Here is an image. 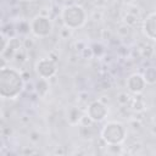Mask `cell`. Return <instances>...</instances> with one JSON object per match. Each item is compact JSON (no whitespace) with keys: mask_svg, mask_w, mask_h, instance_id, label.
<instances>
[{"mask_svg":"<svg viewBox=\"0 0 156 156\" xmlns=\"http://www.w3.org/2000/svg\"><path fill=\"white\" fill-rule=\"evenodd\" d=\"M24 89V82L21 73L13 67L0 68V98L16 99Z\"/></svg>","mask_w":156,"mask_h":156,"instance_id":"cell-1","label":"cell"},{"mask_svg":"<svg viewBox=\"0 0 156 156\" xmlns=\"http://www.w3.org/2000/svg\"><path fill=\"white\" fill-rule=\"evenodd\" d=\"M61 18L63 22V26L69 29H77L80 28L85 21H87V13L84 9L79 5H68L66 6L61 12Z\"/></svg>","mask_w":156,"mask_h":156,"instance_id":"cell-2","label":"cell"},{"mask_svg":"<svg viewBox=\"0 0 156 156\" xmlns=\"http://www.w3.org/2000/svg\"><path fill=\"white\" fill-rule=\"evenodd\" d=\"M127 129L121 122H107L101 129V139L105 144H121L124 141Z\"/></svg>","mask_w":156,"mask_h":156,"instance_id":"cell-3","label":"cell"},{"mask_svg":"<svg viewBox=\"0 0 156 156\" xmlns=\"http://www.w3.org/2000/svg\"><path fill=\"white\" fill-rule=\"evenodd\" d=\"M29 27H30V32L37 38H48L52 32V22L50 17L44 15L35 16L30 21Z\"/></svg>","mask_w":156,"mask_h":156,"instance_id":"cell-4","label":"cell"},{"mask_svg":"<svg viewBox=\"0 0 156 156\" xmlns=\"http://www.w3.org/2000/svg\"><path fill=\"white\" fill-rule=\"evenodd\" d=\"M34 68H35V72H37L38 77L39 78H44V79L52 78L56 74V72H57V65H56V62H54L49 57H41V58H39L35 62Z\"/></svg>","mask_w":156,"mask_h":156,"instance_id":"cell-5","label":"cell"},{"mask_svg":"<svg viewBox=\"0 0 156 156\" xmlns=\"http://www.w3.org/2000/svg\"><path fill=\"white\" fill-rule=\"evenodd\" d=\"M85 113L90 117L93 122H102L107 117L108 108H107V105L101 100H95L88 105Z\"/></svg>","mask_w":156,"mask_h":156,"instance_id":"cell-6","label":"cell"},{"mask_svg":"<svg viewBox=\"0 0 156 156\" xmlns=\"http://www.w3.org/2000/svg\"><path fill=\"white\" fill-rule=\"evenodd\" d=\"M126 85H127V89L129 93L138 95V94H141L144 91L146 83H145V80L140 73H132L127 78Z\"/></svg>","mask_w":156,"mask_h":156,"instance_id":"cell-7","label":"cell"},{"mask_svg":"<svg viewBox=\"0 0 156 156\" xmlns=\"http://www.w3.org/2000/svg\"><path fill=\"white\" fill-rule=\"evenodd\" d=\"M143 32L147 39L154 41L156 39V13L150 12L143 22Z\"/></svg>","mask_w":156,"mask_h":156,"instance_id":"cell-8","label":"cell"},{"mask_svg":"<svg viewBox=\"0 0 156 156\" xmlns=\"http://www.w3.org/2000/svg\"><path fill=\"white\" fill-rule=\"evenodd\" d=\"M34 90L37 93V95L39 98H45L49 94L50 90V84H49V79H44V78H39L35 84H34Z\"/></svg>","mask_w":156,"mask_h":156,"instance_id":"cell-9","label":"cell"},{"mask_svg":"<svg viewBox=\"0 0 156 156\" xmlns=\"http://www.w3.org/2000/svg\"><path fill=\"white\" fill-rule=\"evenodd\" d=\"M82 115H83V112L80 111V108H78L76 106H69L67 108V113H66L67 121L72 126H77L79 123V119H80Z\"/></svg>","mask_w":156,"mask_h":156,"instance_id":"cell-10","label":"cell"},{"mask_svg":"<svg viewBox=\"0 0 156 156\" xmlns=\"http://www.w3.org/2000/svg\"><path fill=\"white\" fill-rule=\"evenodd\" d=\"M141 76H143V78H144V80H145L146 84L154 85V84L156 83V69H155L154 66L147 67V68L144 71V73H143Z\"/></svg>","mask_w":156,"mask_h":156,"instance_id":"cell-11","label":"cell"},{"mask_svg":"<svg viewBox=\"0 0 156 156\" xmlns=\"http://www.w3.org/2000/svg\"><path fill=\"white\" fill-rule=\"evenodd\" d=\"M79 135L85 140L91 139L94 136V132L91 129V126H79Z\"/></svg>","mask_w":156,"mask_h":156,"instance_id":"cell-12","label":"cell"},{"mask_svg":"<svg viewBox=\"0 0 156 156\" xmlns=\"http://www.w3.org/2000/svg\"><path fill=\"white\" fill-rule=\"evenodd\" d=\"M132 107H133L134 111L141 112V111H144V108H145V102H144V100H141L140 98H134V99L132 100Z\"/></svg>","mask_w":156,"mask_h":156,"instance_id":"cell-13","label":"cell"},{"mask_svg":"<svg viewBox=\"0 0 156 156\" xmlns=\"http://www.w3.org/2000/svg\"><path fill=\"white\" fill-rule=\"evenodd\" d=\"M13 58L17 61V62H20V63H23V62H26L27 61V51H26V49H20L18 51H16V54L13 55Z\"/></svg>","mask_w":156,"mask_h":156,"instance_id":"cell-14","label":"cell"},{"mask_svg":"<svg viewBox=\"0 0 156 156\" xmlns=\"http://www.w3.org/2000/svg\"><path fill=\"white\" fill-rule=\"evenodd\" d=\"M123 22H124V24H127V26H129V27H133V26L136 24L138 17L134 16V15H132V13H129V12H127V15H126L124 18H123Z\"/></svg>","mask_w":156,"mask_h":156,"instance_id":"cell-15","label":"cell"},{"mask_svg":"<svg viewBox=\"0 0 156 156\" xmlns=\"http://www.w3.org/2000/svg\"><path fill=\"white\" fill-rule=\"evenodd\" d=\"M130 101V96L127 94V93H119L118 95H117V102L121 105V106H126L128 102Z\"/></svg>","mask_w":156,"mask_h":156,"instance_id":"cell-16","label":"cell"},{"mask_svg":"<svg viewBox=\"0 0 156 156\" xmlns=\"http://www.w3.org/2000/svg\"><path fill=\"white\" fill-rule=\"evenodd\" d=\"M17 30L22 34H27L29 30H30V27H29V23L28 22H20V24L17 26Z\"/></svg>","mask_w":156,"mask_h":156,"instance_id":"cell-17","label":"cell"},{"mask_svg":"<svg viewBox=\"0 0 156 156\" xmlns=\"http://www.w3.org/2000/svg\"><path fill=\"white\" fill-rule=\"evenodd\" d=\"M7 41H9V38L4 33H0V55L5 51V49L7 46Z\"/></svg>","mask_w":156,"mask_h":156,"instance_id":"cell-18","label":"cell"},{"mask_svg":"<svg viewBox=\"0 0 156 156\" xmlns=\"http://www.w3.org/2000/svg\"><path fill=\"white\" fill-rule=\"evenodd\" d=\"M80 55H82L83 58H87V60H88V58H91V57L94 56L91 48H88V46H84V48L80 50Z\"/></svg>","mask_w":156,"mask_h":156,"instance_id":"cell-19","label":"cell"},{"mask_svg":"<svg viewBox=\"0 0 156 156\" xmlns=\"http://www.w3.org/2000/svg\"><path fill=\"white\" fill-rule=\"evenodd\" d=\"M93 123H94V122L90 119V117H89L87 113H83L82 117H80V119H79L78 126H91Z\"/></svg>","mask_w":156,"mask_h":156,"instance_id":"cell-20","label":"cell"},{"mask_svg":"<svg viewBox=\"0 0 156 156\" xmlns=\"http://www.w3.org/2000/svg\"><path fill=\"white\" fill-rule=\"evenodd\" d=\"M117 32H118V34H119V35L126 37V35H128V34H129V32H130V27L123 23V24H121V26L118 27Z\"/></svg>","mask_w":156,"mask_h":156,"instance_id":"cell-21","label":"cell"},{"mask_svg":"<svg viewBox=\"0 0 156 156\" xmlns=\"http://www.w3.org/2000/svg\"><path fill=\"white\" fill-rule=\"evenodd\" d=\"M140 52H141V56L144 58H150L152 56V54H154V49L151 46H145V48L141 49Z\"/></svg>","mask_w":156,"mask_h":156,"instance_id":"cell-22","label":"cell"},{"mask_svg":"<svg viewBox=\"0 0 156 156\" xmlns=\"http://www.w3.org/2000/svg\"><path fill=\"white\" fill-rule=\"evenodd\" d=\"M33 46H34V41L30 38H26L22 41V48L26 49V50H30V49H33Z\"/></svg>","mask_w":156,"mask_h":156,"instance_id":"cell-23","label":"cell"},{"mask_svg":"<svg viewBox=\"0 0 156 156\" xmlns=\"http://www.w3.org/2000/svg\"><path fill=\"white\" fill-rule=\"evenodd\" d=\"M71 34H72V29H69V28H67V27H65V26H63V28L60 30V35H61L62 39H68V38L71 37Z\"/></svg>","mask_w":156,"mask_h":156,"instance_id":"cell-24","label":"cell"},{"mask_svg":"<svg viewBox=\"0 0 156 156\" xmlns=\"http://www.w3.org/2000/svg\"><path fill=\"white\" fill-rule=\"evenodd\" d=\"M91 50H93V54H94V55H99V56L104 52V49H102V46H101L100 44H95V45L91 48Z\"/></svg>","mask_w":156,"mask_h":156,"instance_id":"cell-25","label":"cell"},{"mask_svg":"<svg viewBox=\"0 0 156 156\" xmlns=\"http://www.w3.org/2000/svg\"><path fill=\"white\" fill-rule=\"evenodd\" d=\"M29 139H30L33 143H37V141H39L40 135H39V133H38V132H32V133L29 134Z\"/></svg>","mask_w":156,"mask_h":156,"instance_id":"cell-26","label":"cell"},{"mask_svg":"<svg viewBox=\"0 0 156 156\" xmlns=\"http://www.w3.org/2000/svg\"><path fill=\"white\" fill-rule=\"evenodd\" d=\"M39 151L38 150H32V149H28V147H26L23 151H22V154H24V155H33V154H38Z\"/></svg>","mask_w":156,"mask_h":156,"instance_id":"cell-27","label":"cell"},{"mask_svg":"<svg viewBox=\"0 0 156 156\" xmlns=\"http://www.w3.org/2000/svg\"><path fill=\"white\" fill-rule=\"evenodd\" d=\"M130 126H133L134 129H139L140 128V121H136V118H135L130 122Z\"/></svg>","mask_w":156,"mask_h":156,"instance_id":"cell-28","label":"cell"},{"mask_svg":"<svg viewBox=\"0 0 156 156\" xmlns=\"http://www.w3.org/2000/svg\"><path fill=\"white\" fill-rule=\"evenodd\" d=\"M48 57H49L50 60H52L54 62H57V61H58V56H57L55 52H52V51L49 54V56H48Z\"/></svg>","mask_w":156,"mask_h":156,"instance_id":"cell-29","label":"cell"},{"mask_svg":"<svg viewBox=\"0 0 156 156\" xmlns=\"http://www.w3.org/2000/svg\"><path fill=\"white\" fill-rule=\"evenodd\" d=\"M21 76H22V79L24 83L30 78V74H28V72H23V73H21Z\"/></svg>","mask_w":156,"mask_h":156,"instance_id":"cell-30","label":"cell"},{"mask_svg":"<svg viewBox=\"0 0 156 156\" xmlns=\"http://www.w3.org/2000/svg\"><path fill=\"white\" fill-rule=\"evenodd\" d=\"M54 154H61V155H63V154H65L63 146H57V147H56V150L54 151Z\"/></svg>","mask_w":156,"mask_h":156,"instance_id":"cell-31","label":"cell"},{"mask_svg":"<svg viewBox=\"0 0 156 156\" xmlns=\"http://www.w3.org/2000/svg\"><path fill=\"white\" fill-rule=\"evenodd\" d=\"M5 66H7V60L1 56V57H0V68H1V67H5Z\"/></svg>","mask_w":156,"mask_h":156,"instance_id":"cell-32","label":"cell"},{"mask_svg":"<svg viewBox=\"0 0 156 156\" xmlns=\"http://www.w3.org/2000/svg\"><path fill=\"white\" fill-rule=\"evenodd\" d=\"M84 46H85V44H84V43H82V41H78V43H76V48H77L78 50H82Z\"/></svg>","mask_w":156,"mask_h":156,"instance_id":"cell-33","label":"cell"},{"mask_svg":"<svg viewBox=\"0 0 156 156\" xmlns=\"http://www.w3.org/2000/svg\"><path fill=\"white\" fill-rule=\"evenodd\" d=\"M4 147H5V143H4V139L0 136V151H1Z\"/></svg>","mask_w":156,"mask_h":156,"instance_id":"cell-34","label":"cell"},{"mask_svg":"<svg viewBox=\"0 0 156 156\" xmlns=\"http://www.w3.org/2000/svg\"><path fill=\"white\" fill-rule=\"evenodd\" d=\"M124 2H127V4H132L133 2V0H123Z\"/></svg>","mask_w":156,"mask_h":156,"instance_id":"cell-35","label":"cell"},{"mask_svg":"<svg viewBox=\"0 0 156 156\" xmlns=\"http://www.w3.org/2000/svg\"><path fill=\"white\" fill-rule=\"evenodd\" d=\"M0 116H1V108H0Z\"/></svg>","mask_w":156,"mask_h":156,"instance_id":"cell-36","label":"cell"}]
</instances>
